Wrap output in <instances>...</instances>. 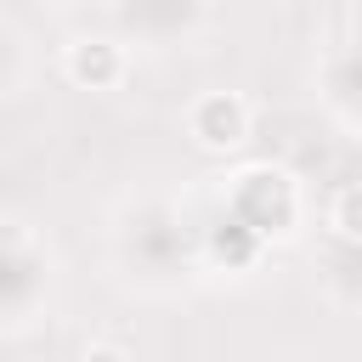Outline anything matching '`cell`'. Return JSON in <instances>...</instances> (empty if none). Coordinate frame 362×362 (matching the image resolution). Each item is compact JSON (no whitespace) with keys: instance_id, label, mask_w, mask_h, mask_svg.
<instances>
[{"instance_id":"7a4b0ae2","label":"cell","mask_w":362,"mask_h":362,"mask_svg":"<svg viewBox=\"0 0 362 362\" xmlns=\"http://www.w3.org/2000/svg\"><path fill=\"white\" fill-rule=\"evenodd\" d=\"M187 136H192L198 153L226 158V153H243V147H249L255 113H249V102H243L238 90H204V96H192V107H187Z\"/></svg>"},{"instance_id":"277c9868","label":"cell","mask_w":362,"mask_h":362,"mask_svg":"<svg viewBox=\"0 0 362 362\" xmlns=\"http://www.w3.org/2000/svg\"><path fill=\"white\" fill-rule=\"evenodd\" d=\"M328 226H334V238L362 243V181H351V187L334 192V204H328Z\"/></svg>"},{"instance_id":"6da1fadb","label":"cell","mask_w":362,"mask_h":362,"mask_svg":"<svg viewBox=\"0 0 362 362\" xmlns=\"http://www.w3.org/2000/svg\"><path fill=\"white\" fill-rule=\"evenodd\" d=\"M226 209L238 226H249V238H272V232H288V221L300 215V192H294V175L277 170V164H255L232 181L226 192Z\"/></svg>"},{"instance_id":"5b68a950","label":"cell","mask_w":362,"mask_h":362,"mask_svg":"<svg viewBox=\"0 0 362 362\" xmlns=\"http://www.w3.org/2000/svg\"><path fill=\"white\" fill-rule=\"evenodd\" d=\"M79 362H130V356H124L119 345H107V339H96V345H85V351H79Z\"/></svg>"},{"instance_id":"3957f363","label":"cell","mask_w":362,"mask_h":362,"mask_svg":"<svg viewBox=\"0 0 362 362\" xmlns=\"http://www.w3.org/2000/svg\"><path fill=\"white\" fill-rule=\"evenodd\" d=\"M124 45H113V40H102V34H79V40H68V51H62V74L79 85V90H113L119 79H124Z\"/></svg>"}]
</instances>
